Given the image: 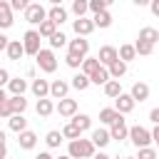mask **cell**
Listing matches in <instances>:
<instances>
[{
	"mask_svg": "<svg viewBox=\"0 0 159 159\" xmlns=\"http://www.w3.org/2000/svg\"><path fill=\"white\" fill-rule=\"evenodd\" d=\"M134 57H137V47L134 45H122L119 47V60L122 62H132Z\"/></svg>",
	"mask_w": 159,
	"mask_h": 159,
	"instance_id": "obj_31",
	"label": "cell"
},
{
	"mask_svg": "<svg viewBox=\"0 0 159 159\" xmlns=\"http://www.w3.org/2000/svg\"><path fill=\"white\" fill-rule=\"evenodd\" d=\"M7 127H10L15 134H22V132H27V119H25L22 114H12V117L7 119Z\"/></svg>",
	"mask_w": 159,
	"mask_h": 159,
	"instance_id": "obj_21",
	"label": "cell"
},
{
	"mask_svg": "<svg viewBox=\"0 0 159 159\" xmlns=\"http://www.w3.org/2000/svg\"><path fill=\"white\" fill-rule=\"evenodd\" d=\"M35 159H55V157H52V154H47V152H40Z\"/></svg>",
	"mask_w": 159,
	"mask_h": 159,
	"instance_id": "obj_48",
	"label": "cell"
},
{
	"mask_svg": "<svg viewBox=\"0 0 159 159\" xmlns=\"http://www.w3.org/2000/svg\"><path fill=\"white\" fill-rule=\"evenodd\" d=\"M129 94L134 97V102H144V99H149V84L147 82H134Z\"/></svg>",
	"mask_w": 159,
	"mask_h": 159,
	"instance_id": "obj_17",
	"label": "cell"
},
{
	"mask_svg": "<svg viewBox=\"0 0 159 159\" xmlns=\"http://www.w3.org/2000/svg\"><path fill=\"white\" fill-rule=\"evenodd\" d=\"M70 84H72L75 89H80V92H84V89H87V87L92 84V80H89V77H87L84 72H77V75L72 77V82H70Z\"/></svg>",
	"mask_w": 159,
	"mask_h": 159,
	"instance_id": "obj_27",
	"label": "cell"
},
{
	"mask_svg": "<svg viewBox=\"0 0 159 159\" xmlns=\"http://www.w3.org/2000/svg\"><path fill=\"white\" fill-rule=\"evenodd\" d=\"M137 159H157V149L154 147H144V149H139Z\"/></svg>",
	"mask_w": 159,
	"mask_h": 159,
	"instance_id": "obj_43",
	"label": "cell"
},
{
	"mask_svg": "<svg viewBox=\"0 0 159 159\" xmlns=\"http://www.w3.org/2000/svg\"><path fill=\"white\" fill-rule=\"evenodd\" d=\"M92 20H94V25H97V27H109V25H112V15H109V10H107V12L94 15Z\"/></svg>",
	"mask_w": 159,
	"mask_h": 159,
	"instance_id": "obj_40",
	"label": "cell"
},
{
	"mask_svg": "<svg viewBox=\"0 0 159 159\" xmlns=\"http://www.w3.org/2000/svg\"><path fill=\"white\" fill-rule=\"evenodd\" d=\"M50 84H52V82H47V80H42V77H37V80H32L30 89H32V94H35L37 99H47V97H50Z\"/></svg>",
	"mask_w": 159,
	"mask_h": 159,
	"instance_id": "obj_10",
	"label": "cell"
},
{
	"mask_svg": "<svg viewBox=\"0 0 159 159\" xmlns=\"http://www.w3.org/2000/svg\"><path fill=\"white\" fill-rule=\"evenodd\" d=\"M124 159H137V157H124Z\"/></svg>",
	"mask_w": 159,
	"mask_h": 159,
	"instance_id": "obj_51",
	"label": "cell"
},
{
	"mask_svg": "<svg viewBox=\"0 0 159 159\" xmlns=\"http://www.w3.org/2000/svg\"><path fill=\"white\" fill-rule=\"evenodd\" d=\"M25 20H27L30 25H42V22L47 20V10H45V5H40V2H30V7L25 10Z\"/></svg>",
	"mask_w": 159,
	"mask_h": 159,
	"instance_id": "obj_5",
	"label": "cell"
},
{
	"mask_svg": "<svg viewBox=\"0 0 159 159\" xmlns=\"http://www.w3.org/2000/svg\"><path fill=\"white\" fill-rule=\"evenodd\" d=\"M35 62H37V67L42 70V72H47V75H52L55 70H57V57H55V50H42L37 57H35Z\"/></svg>",
	"mask_w": 159,
	"mask_h": 159,
	"instance_id": "obj_4",
	"label": "cell"
},
{
	"mask_svg": "<svg viewBox=\"0 0 159 159\" xmlns=\"http://www.w3.org/2000/svg\"><path fill=\"white\" fill-rule=\"evenodd\" d=\"M104 94H107L109 99H117L119 94H124V92H122V84H119V80H109V82L104 84Z\"/></svg>",
	"mask_w": 159,
	"mask_h": 159,
	"instance_id": "obj_28",
	"label": "cell"
},
{
	"mask_svg": "<svg viewBox=\"0 0 159 159\" xmlns=\"http://www.w3.org/2000/svg\"><path fill=\"white\" fill-rule=\"evenodd\" d=\"M57 112H60V117H75L77 114V99H62V102H57Z\"/></svg>",
	"mask_w": 159,
	"mask_h": 159,
	"instance_id": "obj_14",
	"label": "cell"
},
{
	"mask_svg": "<svg viewBox=\"0 0 159 159\" xmlns=\"http://www.w3.org/2000/svg\"><path fill=\"white\" fill-rule=\"evenodd\" d=\"M107 7H109V0H89V12L92 15L107 12Z\"/></svg>",
	"mask_w": 159,
	"mask_h": 159,
	"instance_id": "obj_35",
	"label": "cell"
},
{
	"mask_svg": "<svg viewBox=\"0 0 159 159\" xmlns=\"http://www.w3.org/2000/svg\"><path fill=\"white\" fill-rule=\"evenodd\" d=\"M62 137H65V139H70V142H75V139H82V129H80L77 124L67 122V124L62 127Z\"/></svg>",
	"mask_w": 159,
	"mask_h": 159,
	"instance_id": "obj_25",
	"label": "cell"
},
{
	"mask_svg": "<svg viewBox=\"0 0 159 159\" xmlns=\"http://www.w3.org/2000/svg\"><path fill=\"white\" fill-rule=\"evenodd\" d=\"M55 32H57V25H55L52 20H45V22L40 25V35H42V37H47V40H50Z\"/></svg>",
	"mask_w": 159,
	"mask_h": 159,
	"instance_id": "obj_36",
	"label": "cell"
},
{
	"mask_svg": "<svg viewBox=\"0 0 159 159\" xmlns=\"http://www.w3.org/2000/svg\"><path fill=\"white\" fill-rule=\"evenodd\" d=\"M87 10H89V2H87V0H75V2H72V12H75L77 17H84Z\"/></svg>",
	"mask_w": 159,
	"mask_h": 159,
	"instance_id": "obj_39",
	"label": "cell"
},
{
	"mask_svg": "<svg viewBox=\"0 0 159 159\" xmlns=\"http://www.w3.org/2000/svg\"><path fill=\"white\" fill-rule=\"evenodd\" d=\"M72 124H77L82 132H87V129L92 127V117H89V114H75V117H72Z\"/></svg>",
	"mask_w": 159,
	"mask_h": 159,
	"instance_id": "obj_34",
	"label": "cell"
},
{
	"mask_svg": "<svg viewBox=\"0 0 159 159\" xmlns=\"http://www.w3.org/2000/svg\"><path fill=\"white\" fill-rule=\"evenodd\" d=\"M134 47H137V55H142V57H149V55L154 52V45H149V42H144V40H137Z\"/></svg>",
	"mask_w": 159,
	"mask_h": 159,
	"instance_id": "obj_38",
	"label": "cell"
},
{
	"mask_svg": "<svg viewBox=\"0 0 159 159\" xmlns=\"http://www.w3.org/2000/svg\"><path fill=\"white\" fill-rule=\"evenodd\" d=\"M5 55H7V60H12V62H20V57L25 55V45H22L20 40H12V42H10V47L5 50Z\"/></svg>",
	"mask_w": 159,
	"mask_h": 159,
	"instance_id": "obj_15",
	"label": "cell"
},
{
	"mask_svg": "<svg viewBox=\"0 0 159 159\" xmlns=\"http://www.w3.org/2000/svg\"><path fill=\"white\" fill-rule=\"evenodd\" d=\"M40 40H42V35H40V30H27V32L22 35V45H25V55H30V57H37V55L42 52V47H40Z\"/></svg>",
	"mask_w": 159,
	"mask_h": 159,
	"instance_id": "obj_2",
	"label": "cell"
},
{
	"mask_svg": "<svg viewBox=\"0 0 159 159\" xmlns=\"http://www.w3.org/2000/svg\"><path fill=\"white\" fill-rule=\"evenodd\" d=\"M7 159H10V157H7Z\"/></svg>",
	"mask_w": 159,
	"mask_h": 159,
	"instance_id": "obj_52",
	"label": "cell"
},
{
	"mask_svg": "<svg viewBox=\"0 0 159 159\" xmlns=\"http://www.w3.org/2000/svg\"><path fill=\"white\" fill-rule=\"evenodd\" d=\"M109 134H112V139H117V142L129 139V127H127V122H124V117H122V114H119V119L109 127Z\"/></svg>",
	"mask_w": 159,
	"mask_h": 159,
	"instance_id": "obj_9",
	"label": "cell"
},
{
	"mask_svg": "<svg viewBox=\"0 0 159 159\" xmlns=\"http://www.w3.org/2000/svg\"><path fill=\"white\" fill-rule=\"evenodd\" d=\"M0 84H10V72L5 67H0Z\"/></svg>",
	"mask_w": 159,
	"mask_h": 159,
	"instance_id": "obj_45",
	"label": "cell"
},
{
	"mask_svg": "<svg viewBox=\"0 0 159 159\" xmlns=\"http://www.w3.org/2000/svg\"><path fill=\"white\" fill-rule=\"evenodd\" d=\"M10 107H12V114H22L27 109V99L25 97H10Z\"/></svg>",
	"mask_w": 159,
	"mask_h": 159,
	"instance_id": "obj_33",
	"label": "cell"
},
{
	"mask_svg": "<svg viewBox=\"0 0 159 159\" xmlns=\"http://www.w3.org/2000/svg\"><path fill=\"white\" fill-rule=\"evenodd\" d=\"M12 25V7L10 2H0V27H10Z\"/></svg>",
	"mask_w": 159,
	"mask_h": 159,
	"instance_id": "obj_24",
	"label": "cell"
},
{
	"mask_svg": "<svg viewBox=\"0 0 159 159\" xmlns=\"http://www.w3.org/2000/svg\"><path fill=\"white\" fill-rule=\"evenodd\" d=\"M62 139H65V137H62V132H57V129H50V132L45 134V144H47L50 149L60 147V144H62Z\"/></svg>",
	"mask_w": 159,
	"mask_h": 159,
	"instance_id": "obj_30",
	"label": "cell"
},
{
	"mask_svg": "<svg viewBox=\"0 0 159 159\" xmlns=\"http://www.w3.org/2000/svg\"><path fill=\"white\" fill-rule=\"evenodd\" d=\"M117 119H119V112H117L114 107H104V109H99V122H102V124H109V127H112Z\"/></svg>",
	"mask_w": 159,
	"mask_h": 159,
	"instance_id": "obj_23",
	"label": "cell"
},
{
	"mask_svg": "<svg viewBox=\"0 0 159 159\" xmlns=\"http://www.w3.org/2000/svg\"><path fill=\"white\" fill-rule=\"evenodd\" d=\"M97 60L102 62V67H107V70H109V67L119 60V50H117V47H112V45H102V47H99Z\"/></svg>",
	"mask_w": 159,
	"mask_h": 159,
	"instance_id": "obj_6",
	"label": "cell"
},
{
	"mask_svg": "<svg viewBox=\"0 0 159 159\" xmlns=\"http://www.w3.org/2000/svg\"><path fill=\"white\" fill-rule=\"evenodd\" d=\"M65 62H67V67H72V70H82V57H77V55H72V52H67V57H65Z\"/></svg>",
	"mask_w": 159,
	"mask_h": 159,
	"instance_id": "obj_41",
	"label": "cell"
},
{
	"mask_svg": "<svg viewBox=\"0 0 159 159\" xmlns=\"http://www.w3.org/2000/svg\"><path fill=\"white\" fill-rule=\"evenodd\" d=\"M89 80H92V84H102V87H104V84L112 80V75H109V70H107V67H99Z\"/></svg>",
	"mask_w": 159,
	"mask_h": 159,
	"instance_id": "obj_29",
	"label": "cell"
},
{
	"mask_svg": "<svg viewBox=\"0 0 159 159\" xmlns=\"http://www.w3.org/2000/svg\"><path fill=\"white\" fill-rule=\"evenodd\" d=\"M17 144H20V149H35V144H37V134H35L32 129H27V132L17 134Z\"/></svg>",
	"mask_w": 159,
	"mask_h": 159,
	"instance_id": "obj_19",
	"label": "cell"
},
{
	"mask_svg": "<svg viewBox=\"0 0 159 159\" xmlns=\"http://www.w3.org/2000/svg\"><path fill=\"white\" fill-rule=\"evenodd\" d=\"M149 119L154 122V127H159V107H154V109L149 112Z\"/></svg>",
	"mask_w": 159,
	"mask_h": 159,
	"instance_id": "obj_46",
	"label": "cell"
},
{
	"mask_svg": "<svg viewBox=\"0 0 159 159\" xmlns=\"http://www.w3.org/2000/svg\"><path fill=\"white\" fill-rule=\"evenodd\" d=\"M92 142H94V147H107L109 142H112V134H109V129H104V127H99V129H92V137H89Z\"/></svg>",
	"mask_w": 159,
	"mask_h": 159,
	"instance_id": "obj_13",
	"label": "cell"
},
{
	"mask_svg": "<svg viewBox=\"0 0 159 159\" xmlns=\"http://www.w3.org/2000/svg\"><path fill=\"white\" fill-rule=\"evenodd\" d=\"M134 104H137V102H134L132 94H119V97L114 99V109H117L119 114H129V112L134 109Z\"/></svg>",
	"mask_w": 159,
	"mask_h": 159,
	"instance_id": "obj_12",
	"label": "cell"
},
{
	"mask_svg": "<svg viewBox=\"0 0 159 159\" xmlns=\"http://www.w3.org/2000/svg\"><path fill=\"white\" fill-rule=\"evenodd\" d=\"M67 45V35L65 32H55L50 37V50H57V47H65Z\"/></svg>",
	"mask_w": 159,
	"mask_h": 159,
	"instance_id": "obj_37",
	"label": "cell"
},
{
	"mask_svg": "<svg viewBox=\"0 0 159 159\" xmlns=\"http://www.w3.org/2000/svg\"><path fill=\"white\" fill-rule=\"evenodd\" d=\"M149 10H152L154 17H159V0H152V2H149Z\"/></svg>",
	"mask_w": 159,
	"mask_h": 159,
	"instance_id": "obj_47",
	"label": "cell"
},
{
	"mask_svg": "<svg viewBox=\"0 0 159 159\" xmlns=\"http://www.w3.org/2000/svg\"><path fill=\"white\" fill-rule=\"evenodd\" d=\"M99 67H102V62H99L97 57H84V62H82V72H84L87 77H92Z\"/></svg>",
	"mask_w": 159,
	"mask_h": 159,
	"instance_id": "obj_26",
	"label": "cell"
},
{
	"mask_svg": "<svg viewBox=\"0 0 159 159\" xmlns=\"http://www.w3.org/2000/svg\"><path fill=\"white\" fill-rule=\"evenodd\" d=\"M57 159H72V157H70V154H67V157H57Z\"/></svg>",
	"mask_w": 159,
	"mask_h": 159,
	"instance_id": "obj_50",
	"label": "cell"
},
{
	"mask_svg": "<svg viewBox=\"0 0 159 159\" xmlns=\"http://www.w3.org/2000/svg\"><path fill=\"white\" fill-rule=\"evenodd\" d=\"M94 27H97L94 20H87V17H77V20H72V30H75L77 37H87Z\"/></svg>",
	"mask_w": 159,
	"mask_h": 159,
	"instance_id": "obj_8",
	"label": "cell"
},
{
	"mask_svg": "<svg viewBox=\"0 0 159 159\" xmlns=\"http://www.w3.org/2000/svg\"><path fill=\"white\" fill-rule=\"evenodd\" d=\"M129 139H132V144L137 147V149H144V147H149L154 139H152V132L147 129V127H139V124H134V127H129Z\"/></svg>",
	"mask_w": 159,
	"mask_h": 159,
	"instance_id": "obj_3",
	"label": "cell"
},
{
	"mask_svg": "<svg viewBox=\"0 0 159 159\" xmlns=\"http://www.w3.org/2000/svg\"><path fill=\"white\" fill-rule=\"evenodd\" d=\"M70 52L84 60L87 52H89V40H84V37H75V40H70Z\"/></svg>",
	"mask_w": 159,
	"mask_h": 159,
	"instance_id": "obj_11",
	"label": "cell"
},
{
	"mask_svg": "<svg viewBox=\"0 0 159 159\" xmlns=\"http://www.w3.org/2000/svg\"><path fill=\"white\" fill-rule=\"evenodd\" d=\"M0 117H2V119H10V117H12V107H10V97H7V99H0Z\"/></svg>",
	"mask_w": 159,
	"mask_h": 159,
	"instance_id": "obj_42",
	"label": "cell"
},
{
	"mask_svg": "<svg viewBox=\"0 0 159 159\" xmlns=\"http://www.w3.org/2000/svg\"><path fill=\"white\" fill-rule=\"evenodd\" d=\"M10 7H12L15 12H20V10L25 12V10L30 7V2H27V0H10Z\"/></svg>",
	"mask_w": 159,
	"mask_h": 159,
	"instance_id": "obj_44",
	"label": "cell"
},
{
	"mask_svg": "<svg viewBox=\"0 0 159 159\" xmlns=\"http://www.w3.org/2000/svg\"><path fill=\"white\" fill-rule=\"evenodd\" d=\"M94 149L97 147H94L92 139H75V142L67 144V154L72 159H94V154H97Z\"/></svg>",
	"mask_w": 159,
	"mask_h": 159,
	"instance_id": "obj_1",
	"label": "cell"
},
{
	"mask_svg": "<svg viewBox=\"0 0 159 159\" xmlns=\"http://www.w3.org/2000/svg\"><path fill=\"white\" fill-rule=\"evenodd\" d=\"M7 92H10L12 97H22V94L27 92V82H25L22 77H12L10 84H7Z\"/></svg>",
	"mask_w": 159,
	"mask_h": 159,
	"instance_id": "obj_16",
	"label": "cell"
},
{
	"mask_svg": "<svg viewBox=\"0 0 159 159\" xmlns=\"http://www.w3.org/2000/svg\"><path fill=\"white\" fill-rule=\"evenodd\" d=\"M70 87H72V84L65 82V80H52V84H50V97L57 99V102H62V99H67Z\"/></svg>",
	"mask_w": 159,
	"mask_h": 159,
	"instance_id": "obj_7",
	"label": "cell"
},
{
	"mask_svg": "<svg viewBox=\"0 0 159 159\" xmlns=\"http://www.w3.org/2000/svg\"><path fill=\"white\" fill-rule=\"evenodd\" d=\"M109 75H112V80H119V77H124V75H127V62L117 60V62L109 67Z\"/></svg>",
	"mask_w": 159,
	"mask_h": 159,
	"instance_id": "obj_32",
	"label": "cell"
},
{
	"mask_svg": "<svg viewBox=\"0 0 159 159\" xmlns=\"http://www.w3.org/2000/svg\"><path fill=\"white\" fill-rule=\"evenodd\" d=\"M35 109H37V114H40V117H50L52 112H57V104L52 102V97H47V99H37Z\"/></svg>",
	"mask_w": 159,
	"mask_h": 159,
	"instance_id": "obj_18",
	"label": "cell"
},
{
	"mask_svg": "<svg viewBox=\"0 0 159 159\" xmlns=\"http://www.w3.org/2000/svg\"><path fill=\"white\" fill-rule=\"evenodd\" d=\"M137 40H144V42H149V45H157V42H159V30L147 25V27L139 30V37H137Z\"/></svg>",
	"mask_w": 159,
	"mask_h": 159,
	"instance_id": "obj_22",
	"label": "cell"
},
{
	"mask_svg": "<svg viewBox=\"0 0 159 159\" xmlns=\"http://www.w3.org/2000/svg\"><path fill=\"white\" fill-rule=\"evenodd\" d=\"M47 20H52L55 25H62V22L67 20V10H65L62 5H52V7L47 10Z\"/></svg>",
	"mask_w": 159,
	"mask_h": 159,
	"instance_id": "obj_20",
	"label": "cell"
},
{
	"mask_svg": "<svg viewBox=\"0 0 159 159\" xmlns=\"http://www.w3.org/2000/svg\"><path fill=\"white\" fill-rule=\"evenodd\" d=\"M94 159H112L109 154H104V152H99V154H94Z\"/></svg>",
	"mask_w": 159,
	"mask_h": 159,
	"instance_id": "obj_49",
	"label": "cell"
}]
</instances>
